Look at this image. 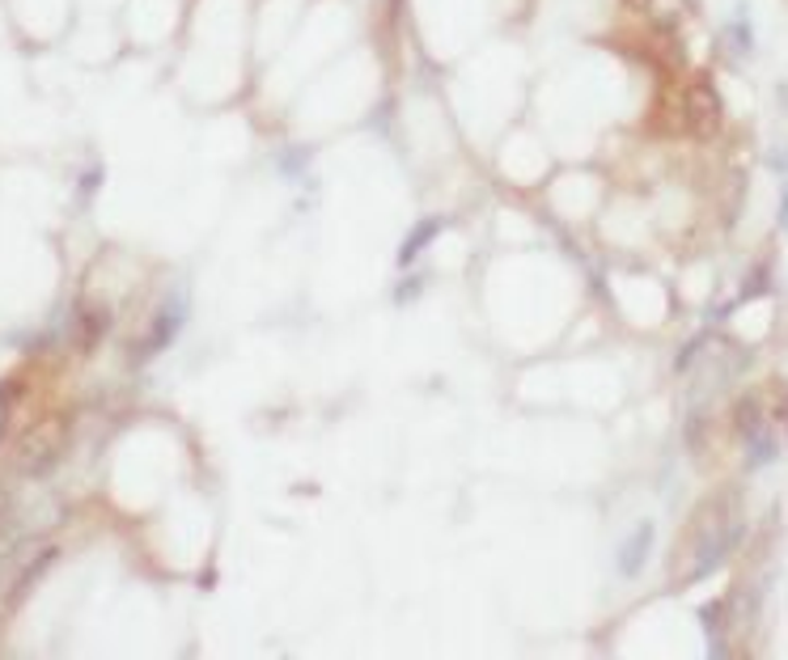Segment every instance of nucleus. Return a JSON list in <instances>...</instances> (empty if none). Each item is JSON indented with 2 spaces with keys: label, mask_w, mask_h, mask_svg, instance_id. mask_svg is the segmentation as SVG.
<instances>
[{
  "label": "nucleus",
  "mask_w": 788,
  "mask_h": 660,
  "mask_svg": "<svg viewBox=\"0 0 788 660\" xmlns=\"http://www.w3.org/2000/svg\"><path fill=\"white\" fill-rule=\"evenodd\" d=\"M26 457H22V470L26 475H43V470H51L56 466V457H60V432L56 428H47V432H35L31 441H26Z\"/></svg>",
  "instance_id": "obj_3"
},
{
  "label": "nucleus",
  "mask_w": 788,
  "mask_h": 660,
  "mask_svg": "<svg viewBox=\"0 0 788 660\" xmlns=\"http://www.w3.org/2000/svg\"><path fill=\"white\" fill-rule=\"evenodd\" d=\"M72 331H76V348H98V339L110 331V313L98 310V305H89V310L76 313V322H72Z\"/></svg>",
  "instance_id": "obj_4"
},
{
  "label": "nucleus",
  "mask_w": 788,
  "mask_h": 660,
  "mask_svg": "<svg viewBox=\"0 0 788 660\" xmlns=\"http://www.w3.org/2000/svg\"><path fill=\"white\" fill-rule=\"evenodd\" d=\"M441 233V220L437 216H429V220H420L407 238H403V245H398V267H411L420 254H425V245H432V238Z\"/></svg>",
  "instance_id": "obj_5"
},
{
  "label": "nucleus",
  "mask_w": 788,
  "mask_h": 660,
  "mask_svg": "<svg viewBox=\"0 0 788 660\" xmlns=\"http://www.w3.org/2000/svg\"><path fill=\"white\" fill-rule=\"evenodd\" d=\"M742 533H747V513H742L738 491L725 487L717 495H708L691 517V572H686V585L713 576L720 563L733 555Z\"/></svg>",
  "instance_id": "obj_1"
},
{
  "label": "nucleus",
  "mask_w": 788,
  "mask_h": 660,
  "mask_svg": "<svg viewBox=\"0 0 788 660\" xmlns=\"http://www.w3.org/2000/svg\"><path fill=\"white\" fill-rule=\"evenodd\" d=\"M785 229H788V187H785Z\"/></svg>",
  "instance_id": "obj_7"
},
{
  "label": "nucleus",
  "mask_w": 788,
  "mask_h": 660,
  "mask_svg": "<svg viewBox=\"0 0 788 660\" xmlns=\"http://www.w3.org/2000/svg\"><path fill=\"white\" fill-rule=\"evenodd\" d=\"M653 538H657L653 521H641L628 538H623V547H619V555H614L619 576H641V572H645L648 555H653Z\"/></svg>",
  "instance_id": "obj_2"
},
{
  "label": "nucleus",
  "mask_w": 788,
  "mask_h": 660,
  "mask_svg": "<svg viewBox=\"0 0 788 660\" xmlns=\"http://www.w3.org/2000/svg\"><path fill=\"white\" fill-rule=\"evenodd\" d=\"M416 292H420V276H411V279H407V284H403V292H394V301H411Z\"/></svg>",
  "instance_id": "obj_6"
}]
</instances>
